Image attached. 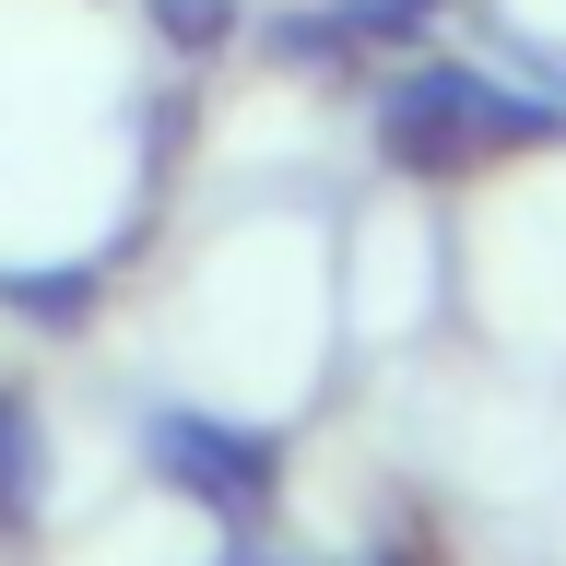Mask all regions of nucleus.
Segmentation results:
<instances>
[{
  "instance_id": "obj_3",
  "label": "nucleus",
  "mask_w": 566,
  "mask_h": 566,
  "mask_svg": "<svg viewBox=\"0 0 566 566\" xmlns=\"http://www.w3.org/2000/svg\"><path fill=\"white\" fill-rule=\"evenodd\" d=\"M142 24H154V48H177V60H212V48L248 24V0H142Z\"/></svg>"
},
{
  "instance_id": "obj_1",
  "label": "nucleus",
  "mask_w": 566,
  "mask_h": 566,
  "mask_svg": "<svg viewBox=\"0 0 566 566\" xmlns=\"http://www.w3.org/2000/svg\"><path fill=\"white\" fill-rule=\"evenodd\" d=\"M154 460L201 507H260V484H272V449L237 437V424H212V413H154Z\"/></svg>"
},
{
  "instance_id": "obj_4",
  "label": "nucleus",
  "mask_w": 566,
  "mask_h": 566,
  "mask_svg": "<svg viewBox=\"0 0 566 566\" xmlns=\"http://www.w3.org/2000/svg\"><path fill=\"white\" fill-rule=\"evenodd\" d=\"M0 295H12L24 331H83V318H95V272H12Z\"/></svg>"
},
{
  "instance_id": "obj_2",
  "label": "nucleus",
  "mask_w": 566,
  "mask_h": 566,
  "mask_svg": "<svg viewBox=\"0 0 566 566\" xmlns=\"http://www.w3.org/2000/svg\"><path fill=\"white\" fill-rule=\"evenodd\" d=\"M48 507V424L24 389H0V531H24Z\"/></svg>"
}]
</instances>
